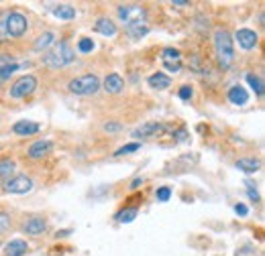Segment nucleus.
<instances>
[{
    "label": "nucleus",
    "instance_id": "obj_22",
    "mask_svg": "<svg viewBox=\"0 0 265 256\" xmlns=\"http://www.w3.org/2000/svg\"><path fill=\"white\" fill-rule=\"evenodd\" d=\"M55 45V35H53V33H43V35L35 41V49L37 51H43V49H49V47H53Z\"/></svg>",
    "mask_w": 265,
    "mask_h": 256
},
{
    "label": "nucleus",
    "instance_id": "obj_32",
    "mask_svg": "<svg viewBox=\"0 0 265 256\" xmlns=\"http://www.w3.org/2000/svg\"><path fill=\"white\" fill-rule=\"evenodd\" d=\"M245 185H247V195H249V199L251 201H259V193H257V189H255V183H251V181H245Z\"/></svg>",
    "mask_w": 265,
    "mask_h": 256
},
{
    "label": "nucleus",
    "instance_id": "obj_21",
    "mask_svg": "<svg viewBox=\"0 0 265 256\" xmlns=\"http://www.w3.org/2000/svg\"><path fill=\"white\" fill-rule=\"evenodd\" d=\"M161 59H163V63H179L181 61V53H179V49L165 47L161 51Z\"/></svg>",
    "mask_w": 265,
    "mask_h": 256
},
{
    "label": "nucleus",
    "instance_id": "obj_36",
    "mask_svg": "<svg viewBox=\"0 0 265 256\" xmlns=\"http://www.w3.org/2000/svg\"><path fill=\"white\" fill-rule=\"evenodd\" d=\"M235 212H237L239 216H247V214H249V210H247V206H243V203H237V206H235Z\"/></svg>",
    "mask_w": 265,
    "mask_h": 256
},
{
    "label": "nucleus",
    "instance_id": "obj_31",
    "mask_svg": "<svg viewBox=\"0 0 265 256\" xmlns=\"http://www.w3.org/2000/svg\"><path fill=\"white\" fill-rule=\"evenodd\" d=\"M177 96L184 100V102H188V100H192V96H194V90H192V85H181L179 88V92H177Z\"/></svg>",
    "mask_w": 265,
    "mask_h": 256
},
{
    "label": "nucleus",
    "instance_id": "obj_27",
    "mask_svg": "<svg viewBox=\"0 0 265 256\" xmlns=\"http://www.w3.org/2000/svg\"><path fill=\"white\" fill-rule=\"evenodd\" d=\"M94 47H96L94 41L88 39V37H84V39H80V41H78V51H80V53H92Z\"/></svg>",
    "mask_w": 265,
    "mask_h": 256
},
{
    "label": "nucleus",
    "instance_id": "obj_14",
    "mask_svg": "<svg viewBox=\"0 0 265 256\" xmlns=\"http://www.w3.org/2000/svg\"><path fill=\"white\" fill-rule=\"evenodd\" d=\"M94 31L96 33H100L102 37H114L117 35V25H114L110 19H106V16H102V19H98L96 25H94Z\"/></svg>",
    "mask_w": 265,
    "mask_h": 256
},
{
    "label": "nucleus",
    "instance_id": "obj_1",
    "mask_svg": "<svg viewBox=\"0 0 265 256\" xmlns=\"http://www.w3.org/2000/svg\"><path fill=\"white\" fill-rule=\"evenodd\" d=\"M214 51H217L219 63L224 67H230L235 61V41L230 37V33L224 29H219L214 33Z\"/></svg>",
    "mask_w": 265,
    "mask_h": 256
},
{
    "label": "nucleus",
    "instance_id": "obj_39",
    "mask_svg": "<svg viewBox=\"0 0 265 256\" xmlns=\"http://www.w3.org/2000/svg\"><path fill=\"white\" fill-rule=\"evenodd\" d=\"M172 4H174V6H188V2H186V0H174Z\"/></svg>",
    "mask_w": 265,
    "mask_h": 256
},
{
    "label": "nucleus",
    "instance_id": "obj_10",
    "mask_svg": "<svg viewBox=\"0 0 265 256\" xmlns=\"http://www.w3.org/2000/svg\"><path fill=\"white\" fill-rule=\"evenodd\" d=\"M47 230V221L45 218H29L25 224H23V232L29 236H39Z\"/></svg>",
    "mask_w": 265,
    "mask_h": 256
},
{
    "label": "nucleus",
    "instance_id": "obj_15",
    "mask_svg": "<svg viewBox=\"0 0 265 256\" xmlns=\"http://www.w3.org/2000/svg\"><path fill=\"white\" fill-rule=\"evenodd\" d=\"M104 90L108 94H121L125 90V81L119 73H108L106 79H104Z\"/></svg>",
    "mask_w": 265,
    "mask_h": 256
},
{
    "label": "nucleus",
    "instance_id": "obj_28",
    "mask_svg": "<svg viewBox=\"0 0 265 256\" xmlns=\"http://www.w3.org/2000/svg\"><path fill=\"white\" fill-rule=\"evenodd\" d=\"M155 197H157V201H161V203L170 201V197H172V189H170V187H159V189L155 191Z\"/></svg>",
    "mask_w": 265,
    "mask_h": 256
},
{
    "label": "nucleus",
    "instance_id": "obj_38",
    "mask_svg": "<svg viewBox=\"0 0 265 256\" xmlns=\"http://www.w3.org/2000/svg\"><path fill=\"white\" fill-rule=\"evenodd\" d=\"M6 39V33H4V21H0V41Z\"/></svg>",
    "mask_w": 265,
    "mask_h": 256
},
{
    "label": "nucleus",
    "instance_id": "obj_6",
    "mask_svg": "<svg viewBox=\"0 0 265 256\" xmlns=\"http://www.w3.org/2000/svg\"><path fill=\"white\" fill-rule=\"evenodd\" d=\"M119 19L125 21V25H135V23H145L147 10L139 4H123L117 8Z\"/></svg>",
    "mask_w": 265,
    "mask_h": 256
},
{
    "label": "nucleus",
    "instance_id": "obj_26",
    "mask_svg": "<svg viewBox=\"0 0 265 256\" xmlns=\"http://www.w3.org/2000/svg\"><path fill=\"white\" fill-rule=\"evenodd\" d=\"M139 148H141V145H139V143L125 145V146H121L117 152H114V157H125V155H131V152H137Z\"/></svg>",
    "mask_w": 265,
    "mask_h": 256
},
{
    "label": "nucleus",
    "instance_id": "obj_9",
    "mask_svg": "<svg viewBox=\"0 0 265 256\" xmlns=\"http://www.w3.org/2000/svg\"><path fill=\"white\" fill-rule=\"evenodd\" d=\"M53 150V143L51 141H47V139H43V141H35L31 146H29V157L31 159H43V157H47L49 152Z\"/></svg>",
    "mask_w": 265,
    "mask_h": 256
},
{
    "label": "nucleus",
    "instance_id": "obj_4",
    "mask_svg": "<svg viewBox=\"0 0 265 256\" xmlns=\"http://www.w3.org/2000/svg\"><path fill=\"white\" fill-rule=\"evenodd\" d=\"M29 29L27 16L21 12H10L4 16V33L6 37H23Z\"/></svg>",
    "mask_w": 265,
    "mask_h": 256
},
{
    "label": "nucleus",
    "instance_id": "obj_30",
    "mask_svg": "<svg viewBox=\"0 0 265 256\" xmlns=\"http://www.w3.org/2000/svg\"><path fill=\"white\" fill-rule=\"evenodd\" d=\"M12 63H14L12 55H8V53H0V75H2V72L6 70V67H10Z\"/></svg>",
    "mask_w": 265,
    "mask_h": 256
},
{
    "label": "nucleus",
    "instance_id": "obj_37",
    "mask_svg": "<svg viewBox=\"0 0 265 256\" xmlns=\"http://www.w3.org/2000/svg\"><path fill=\"white\" fill-rule=\"evenodd\" d=\"M139 185H143V179H141V177L132 179V183H131V189H139Z\"/></svg>",
    "mask_w": 265,
    "mask_h": 256
},
{
    "label": "nucleus",
    "instance_id": "obj_34",
    "mask_svg": "<svg viewBox=\"0 0 265 256\" xmlns=\"http://www.w3.org/2000/svg\"><path fill=\"white\" fill-rule=\"evenodd\" d=\"M104 130H106V132H119V130H121V124L108 122V124H104Z\"/></svg>",
    "mask_w": 265,
    "mask_h": 256
},
{
    "label": "nucleus",
    "instance_id": "obj_18",
    "mask_svg": "<svg viewBox=\"0 0 265 256\" xmlns=\"http://www.w3.org/2000/svg\"><path fill=\"white\" fill-rule=\"evenodd\" d=\"M125 31H127V35H129L132 41H139V39H143L147 33H149V27H147L145 23H135V25H127Z\"/></svg>",
    "mask_w": 265,
    "mask_h": 256
},
{
    "label": "nucleus",
    "instance_id": "obj_16",
    "mask_svg": "<svg viewBox=\"0 0 265 256\" xmlns=\"http://www.w3.org/2000/svg\"><path fill=\"white\" fill-rule=\"evenodd\" d=\"M29 252V244L25 240H10L6 246H4V254L6 256H25Z\"/></svg>",
    "mask_w": 265,
    "mask_h": 256
},
{
    "label": "nucleus",
    "instance_id": "obj_20",
    "mask_svg": "<svg viewBox=\"0 0 265 256\" xmlns=\"http://www.w3.org/2000/svg\"><path fill=\"white\" fill-rule=\"evenodd\" d=\"M261 167V163L257 161V159H239L237 161V169L239 171H243V173H255V171Z\"/></svg>",
    "mask_w": 265,
    "mask_h": 256
},
{
    "label": "nucleus",
    "instance_id": "obj_40",
    "mask_svg": "<svg viewBox=\"0 0 265 256\" xmlns=\"http://www.w3.org/2000/svg\"><path fill=\"white\" fill-rule=\"evenodd\" d=\"M177 141H186V130H179L177 132Z\"/></svg>",
    "mask_w": 265,
    "mask_h": 256
},
{
    "label": "nucleus",
    "instance_id": "obj_13",
    "mask_svg": "<svg viewBox=\"0 0 265 256\" xmlns=\"http://www.w3.org/2000/svg\"><path fill=\"white\" fill-rule=\"evenodd\" d=\"M228 102L235 106H243L249 102V92H247L243 85H233V88L228 90Z\"/></svg>",
    "mask_w": 265,
    "mask_h": 256
},
{
    "label": "nucleus",
    "instance_id": "obj_24",
    "mask_svg": "<svg viewBox=\"0 0 265 256\" xmlns=\"http://www.w3.org/2000/svg\"><path fill=\"white\" fill-rule=\"evenodd\" d=\"M247 83L251 85V88L255 90L257 96H263V79L259 75H253V73H247Z\"/></svg>",
    "mask_w": 265,
    "mask_h": 256
},
{
    "label": "nucleus",
    "instance_id": "obj_2",
    "mask_svg": "<svg viewBox=\"0 0 265 256\" xmlns=\"http://www.w3.org/2000/svg\"><path fill=\"white\" fill-rule=\"evenodd\" d=\"M74 59H76L74 49L70 47V43H65V41L53 45V49L47 51V53L43 55V63L49 65V67H53V70H59V67L70 65Z\"/></svg>",
    "mask_w": 265,
    "mask_h": 256
},
{
    "label": "nucleus",
    "instance_id": "obj_25",
    "mask_svg": "<svg viewBox=\"0 0 265 256\" xmlns=\"http://www.w3.org/2000/svg\"><path fill=\"white\" fill-rule=\"evenodd\" d=\"M14 169H16L14 161H10V159H2V161H0V177H8V175H12V173H14Z\"/></svg>",
    "mask_w": 265,
    "mask_h": 256
},
{
    "label": "nucleus",
    "instance_id": "obj_8",
    "mask_svg": "<svg viewBox=\"0 0 265 256\" xmlns=\"http://www.w3.org/2000/svg\"><path fill=\"white\" fill-rule=\"evenodd\" d=\"M235 39H237L239 45H241L243 49H247V51L255 49V47H257V41H259L257 33L251 31V29H239V31H237V35H235Z\"/></svg>",
    "mask_w": 265,
    "mask_h": 256
},
{
    "label": "nucleus",
    "instance_id": "obj_35",
    "mask_svg": "<svg viewBox=\"0 0 265 256\" xmlns=\"http://www.w3.org/2000/svg\"><path fill=\"white\" fill-rule=\"evenodd\" d=\"M165 65V70L168 72H179L181 70V61L179 63H163Z\"/></svg>",
    "mask_w": 265,
    "mask_h": 256
},
{
    "label": "nucleus",
    "instance_id": "obj_3",
    "mask_svg": "<svg viewBox=\"0 0 265 256\" xmlns=\"http://www.w3.org/2000/svg\"><path fill=\"white\" fill-rule=\"evenodd\" d=\"M68 90L76 96H94L98 90H100V79H98L94 73L78 75L68 83Z\"/></svg>",
    "mask_w": 265,
    "mask_h": 256
},
{
    "label": "nucleus",
    "instance_id": "obj_11",
    "mask_svg": "<svg viewBox=\"0 0 265 256\" xmlns=\"http://www.w3.org/2000/svg\"><path fill=\"white\" fill-rule=\"evenodd\" d=\"M163 128L165 126L161 122H145L137 130H132V139H147V136H153V134L163 132Z\"/></svg>",
    "mask_w": 265,
    "mask_h": 256
},
{
    "label": "nucleus",
    "instance_id": "obj_7",
    "mask_svg": "<svg viewBox=\"0 0 265 256\" xmlns=\"http://www.w3.org/2000/svg\"><path fill=\"white\" fill-rule=\"evenodd\" d=\"M31 189H33V181L27 175H16V177H12V179H8L4 183V191L6 193H14V195L29 193Z\"/></svg>",
    "mask_w": 265,
    "mask_h": 256
},
{
    "label": "nucleus",
    "instance_id": "obj_33",
    "mask_svg": "<svg viewBox=\"0 0 265 256\" xmlns=\"http://www.w3.org/2000/svg\"><path fill=\"white\" fill-rule=\"evenodd\" d=\"M16 70H19V65H16V63H12L10 67H6V70L2 72V75H0V81H2V79H8V77H10V73H14Z\"/></svg>",
    "mask_w": 265,
    "mask_h": 256
},
{
    "label": "nucleus",
    "instance_id": "obj_12",
    "mask_svg": "<svg viewBox=\"0 0 265 256\" xmlns=\"http://www.w3.org/2000/svg\"><path fill=\"white\" fill-rule=\"evenodd\" d=\"M39 128L41 126L37 122H33V120H19V122H14L12 132L19 134V136H31V134H37Z\"/></svg>",
    "mask_w": 265,
    "mask_h": 256
},
{
    "label": "nucleus",
    "instance_id": "obj_5",
    "mask_svg": "<svg viewBox=\"0 0 265 256\" xmlns=\"http://www.w3.org/2000/svg\"><path fill=\"white\" fill-rule=\"evenodd\" d=\"M35 90H37V79L33 77V75H23V77H19V79H16V81L10 85L8 94H10L12 100H21V98L31 96Z\"/></svg>",
    "mask_w": 265,
    "mask_h": 256
},
{
    "label": "nucleus",
    "instance_id": "obj_23",
    "mask_svg": "<svg viewBox=\"0 0 265 256\" xmlns=\"http://www.w3.org/2000/svg\"><path fill=\"white\" fill-rule=\"evenodd\" d=\"M135 218H137V208H127V210L117 214V219L121 221V224H131Z\"/></svg>",
    "mask_w": 265,
    "mask_h": 256
},
{
    "label": "nucleus",
    "instance_id": "obj_17",
    "mask_svg": "<svg viewBox=\"0 0 265 256\" xmlns=\"http://www.w3.org/2000/svg\"><path fill=\"white\" fill-rule=\"evenodd\" d=\"M147 83L151 85L153 90H168L170 85H172V79L165 75V73H161V72H157V73H153V75H149V79H147Z\"/></svg>",
    "mask_w": 265,
    "mask_h": 256
},
{
    "label": "nucleus",
    "instance_id": "obj_29",
    "mask_svg": "<svg viewBox=\"0 0 265 256\" xmlns=\"http://www.w3.org/2000/svg\"><path fill=\"white\" fill-rule=\"evenodd\" d=\"M10 224H12L10 216H8L6 212H0V234H4V232L10 228Z\"/></svg>",
    "mask_w": 265,
    "mask_h": 256
},
{
    "label": "nucleus",
    "instance_id": "obj_19",
    "mask_svg": "<svg viewBox=\"0 0 265 256\" xmlns=\"http://www.w3.org/2000/svg\"><path fill=\"white\" fill-rule=\"evenodd\" d=\"M51 12H53V16H57V19H61V21H72V19H76V8H74L72 4H57Z\"/></svg>",
    "mask_w": 265,
    "mask_h": 256
}]
</instances>
